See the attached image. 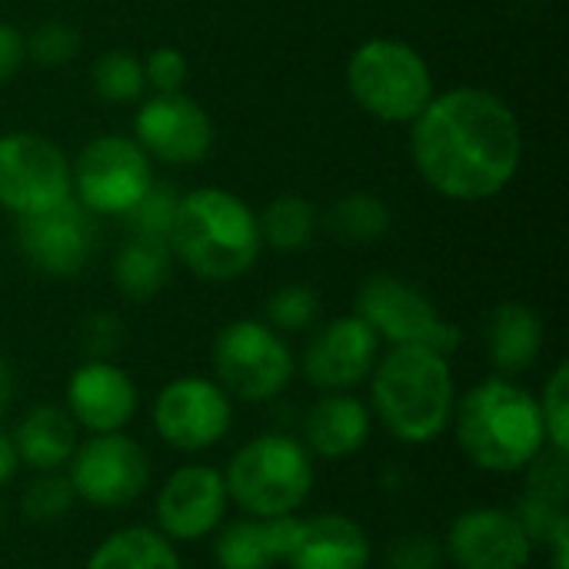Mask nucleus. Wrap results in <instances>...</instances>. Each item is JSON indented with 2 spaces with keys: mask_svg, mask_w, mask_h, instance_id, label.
Masks as SVG:
<instances>
[{
  "mask_svg": "<svg viewBox=\"0 0 569 569\" xmlns=\"http://www.w3.org/2000/svg\"><path fill=\"white\" fill-rule=\"evenodd\" d=\"M547 550L553 553V569H569V520L557 527V533L547 540Z\"/></svg>",
  "mask_w": 569,
  "mask_h": 569,
  "instance_id": "40",
  "label": "nucleus"
},
{
  "mask_svg": "<svg viewBox=\"0 0 569 569\" xmlns=\"http://www.w3.org/2000/svg\"><path fill=\"white\" fill-rule=\"evenodd\" d=\"M170 280V243L130 237L113 257V283L127 300H150Z\"/></svg>",
  "mask_w": 569,
  "mask_h": 569,
  "instance_id": "25",
  "label": "nucleus"
},
{
  "mask_svg": "<svg viewBox=\"0 0 569 569\" xmlns=\"http://www.w3.org/2000/svg\"><path fill=\"white\" fill-rule=\"evenodd\" d=\"M10 403H13V370H10V363L0 357V417L7 413Z\"/></svg>",
  "mask_w": 569,
  "mask_h": 569,
  "instance_id": "41",
  "label": "nucleus"
},
{
  "mask_svg": "<svg viewBox=\"0 0 569 569\" xmlns=\"http://www.w3.org/2000/svg\"><path fill=\"white\" fill-rule=\"evenodd\" d=\"M17 470H20V460H17L13 437L0 427V487H3V483H10Z\"/></svg>",
  "mask_w": 569,
  "mask_h": 569,
  "instance_id": "39",
  "label": "nucleus"
},
{
  "mask_svg": "<svg viewBox=\"0 0 569 569\" xmlns=\"http://www.w3.org/2000/svg\"><path fill=\"white\" fill-rule=\"evenodd\" d=\"M443 543L427 533H403L387 550V569H443Z\"/></svg>",
  "mask_w": 569,
  "mask_h": 569,
  "instance_id": "35",
  "label": "nucleus"
},
{
  "mask_svg": "<svg viewBox=\"0 0 569 569\" xmlns=\"http://www.w3.org/2000/svg\"><path fill=\"white\" fill-rule=\"evenodd\" d=\"M167 243L190 273L213 283L243 277L263 247L257 213L220 187H200L180 197Z\"/></svg>",
  "mask_w": 569,
  "mask_h": 569,
  "instance_id": "4",
  "label": "nucleus"
},
{
  "mask_svg": "<svg viewBox=\"0 0 569 569\" xmlns=\"http://www.w3.org/2000/svg\"><path fill=\"white\" fill-rule=\"evenodd\" d=\"M323 227L343 243H373L390 230V207L373 193H347L327 210Z\"/></svg>",
  "mask_w": 569,
  "mask_h": 569,
  "instance_id": "27",
  "label": "nucleus"
},
{
  "mask_svg": "<svg viewBox=\"0 0 569 569\" xmlns=\"http://www.w3.org/2000/svg\"><path fill=\"white\" fill-rule=\"evenodd\" d=\"M70 197V160L40 133L0 137V207L27 217Z\"/></svg>",
  "mask_w": 569,
  "mask_h": 569,
  "instance_id": "11",
  "label": "nucleus"
},
{
  "mask_svg": "<svg viewBox=\"0 0 569 569\" xmlns=\"http://www.w3.org/2000/svg\"><path fill=\"white\" fill-rule=\"evenodd\" d=\"M450 427L463 457L487 473H520L547 447L537 397L510 377L477 383L453 407Z\"/></svg>",
  "mask_w": 569,
  "mask_h": 569,
  "instance_id": "3",
  "label": "nucleus"
},
{
  "mask_svg": "<svg viewBox=\"0 0 569 569\" xmlns=\"http://www.w3.org/2000/svg\"><path fill=\"white\" fill-rule=\"evenodd\" d=\"M17 240H20V253L27 257V263L47 277L80 273L93 250V230H90L87 210L73 197L47 210L20 217Z\"/></svg>",
  "mask_w": 569,
  "mask_h": 569,
  "instance_id": "17",
  "label": "nucleus"
},
{
  "mask_svg": "<svg viewBox=\"0 0 569 569\" xmlns=\"http://www.w3.org/2000/svg\"><path fill=\"white\" fill-rule=\"evenodd\" d=\"M187 57L177 47H157L143 60V77L157 93H177L187 80Z\"/></svg>",
  "mask_w": 569,
  "mask_h": 569,
  "instance_id": "36",
  "label": "nucleus"
},
{
  "mask_svg": "<svg viewBox=\"0 0 569 569\" xmlns=\"http://www.w3.org/2000/svg\"><path fill=\"white\" fill-rule=\"evenodd\" d=\"M90 80L97 97L107 103H133L147 87L143 60L130 50H103L90 67Z\"/></svg>",
  "mask_w": 569,
  "mask_h": 569,
  "instance_id": "28",
  "label": "nucleus"
},
{
  "mask_svg": "<svg viewBox=\"0 0 569 569\" xmlns=\"http://www.w3.org/2000/svg\"><path fill=\"white\" fill-rule=\"evenodd\" d=\"M10 437H13L20 467H30L33 473L63 470L77 450V443H80L77 423L70 420V413L63 407H53V403L33 407L17 423V430Z\"/></svg>",
  "mask_w": 569,
  "mask_h": 569,
  "instance_id": "22",
  "label": "nucleus"
},
{
  "mask_svg": "<svg viewBox=\"0 0 569 569\" xmlns=\"http://www.w3.org/2000/svg\"><path fill=\"white\" fill-rule=\"evenodd\" d=\"M227 507L230 497L223 473L207 463H187L173 470L157 493V530L170 543H197L220 530V523L227 520Z\"/></svg>",
  "mask_w": 569,
  "mask_h": 569,
  "instance_id": "13",
  "label": "nucleus"
},
{
  "mask_svg": "<svg viewBox=\"0 0 569 569\" xmlns=\"http://www.w3.org/2000/svg\"><path fill=\"white\" fill-rule=\"evenodd\" d=\"M120 340H123V327L113 313H93L87 320L83 343H87L90 360H110V353L120 347Z\"/></svg>",
  "mask_w": 569,
  "mask_h": 569,
  "instance_id": "37",
  "label": "nucleus"
},
{
  "mask_svg": "<svg viewBox=\"0 0 569 569\" xmlns=\"http://www.w3.org/2000/svg\"><path fill=\"white\" fill-rule=\"evenodd\" d=\"M443 553L457 569H527L533 543L513 510L473 507L453 520Z\"/></svg>",
  "mask_w": 569,
  "mask_h": 569,
  "instance_id": "16",
  "label": "nucleus"
},
{
  "mask_svg": "<svg viewBox=\"0 0 569 569\" xmlns=\"http://www.w3.org/2000/svg\"><path fill=\"white\" fill-rule=\"evenodd\" d=\"M233 423L230 393L207 377H177L153 400V430L180 453L217 447Z\"/></svg>",
  "mask_w": 569,
  "mask_h": 569,
  "instance_id": "12",
  "label": "nucleus"
},
{
  "mask_svg": "<svg viewBox=\"0 0 569 569\" xmlns=\"http://www.w3.org/2000/svg\"><path fill=\"white\" fill-rule=\"evenodd\" d=\"M373 547L367 530L343 513H320L297 520V533L287 550L290 569H367Z\"/></svg>",
  "mask_w": 569,
  "mask_h": 569,
  "instance_id": "19",
  "label": "nucleus"
},
{
  "mask_svg": "<svg viewBox=\"0 0 569 569\" xmlns=\"http://www.w3.org/2000/svg\"><path fill=\"white\" fill-rule=\"evenodd\" d=\"M140 407L133 377L110 360H87L67 380V413L77 430L120 433Z\"/></svg>",
  "mask_w": 569,
  "mask_h": 569,
  "instance_id": "18",
  "label": "nucleus"
},
{
  "mask_svg": "<svg viewBox=\"0 0 569 569\" xmlns=\"http://www.w3.org/2000/svg\"><path fill=\"white\" fill-rule=\"evenodd\" d=\"M87 569H183L177 547L150 527H123L97 543Z\"/></svg>",
  "mask_w": 569,
  "mask_h": 569,
  "instance_id": "24",
  "label": "nucleus"
},
{
  "mask_svg": "<svg viewBox=\"0 0 569 569\" xmlns=\"http://www.w3.org/2000/svg\"><path fill=\"white\" fill-rule=\"evenodd\" d=\"M537 407H540L547 447L569 450V363H560L550 373V380H547L543 397L537 400Z\"/></svg>",
  "mask_w": 569,
  "mask_h": 569,
  "instance_id": "33",
  "label": "nucleus"
},
{
  "mask_svg": "<svg viewBox=\"0 0 569 569\" xmlns=\"http://www.w3.org/2000/svg\"><path fill=\"white\" fill-rule=\"evenodd\" d=\"M23 60H27L23 33L10 23H0V83H7L20 70Z\"/></svg>",
  "mask_w": 569,
  "mask_h": 569,
  "instance_id": "38",
  "label": "nucleus"
},
{
  "mask_svg": "<svg viewBox=\"0 0 569 569\" xmlns=\"http://www.w3.org/2000/svg\"><path fill=\"white\" fill-rule=\"evenodd\" d=\"M527 497L567 510L569 497V450L543 447L540 457L527 467Z\"/></svg>",
  "mask_w": 569,
  "mask_h": 569,
  "instance_id": "32",
  "label": "nucleus"
},
{
  "mask_svg": "<svg viewBox=\"0 0 569 569\" xmlns=\"http://www.w3.org/2000/svg\"><path fill=\"white\" fill-rule=\"evenodd\" d=\"M0 530H3V500H0Z\"/></svg>",
  "mask_w": 569,
  "mask_h": 569,
  "instance_id": "42",
  "label": "nucleus"
},
{
  "mask_svg": "<svg viewBox=\"0 0 569 569\" xmlns=\"http://www.w3.org/2000/svg\"><path fill=\"white\" fill-rule=\"evenodd\" d=\"M67 480L73 497L97 510H120L140 500L150 483V457L137 440L120 433H90V440L77 443Z\"/></svg>",
  "mask_w": 569,
  "mask_h": 569,
  "instance_id": "10",
  "label": "nucleus"
},
{
  "mask_svg": "<svg viewBox=\"0 0 569 569\" xmlns=\"http://www.w3.org/2000/svg\"><path fill=\"white\" fill-rule=\"evenodd\" d=\"M410 153L420 177L450 200L497 197L520 170L523 130L517 113L490 90L457 87L433 93L413 120Z\"/></svg>",
  "mask_w": 569,
  "mask_h": 569,
  "instance_id": "1",
  "label": "nucleus"
},
{
  "mask_svg": "<svg viewBox=\"0 0 569 569\" xmlns=\"http://www.w3.org/2000/svg\"><path fill=\"white\" fill-rule=\"evenodd\" d=\"M257 227H260V240L267 247L297 253L313 243V237L320 230V213L310 200L287 193L263 207V213L257 217Z\"/></svg>",
  "mask_w": 569,
  "mask_h": 569,
  "instance_id": "26",
  "label": "nucleus"
},
{
  "mask_svg": "<svg viewBox=\"0 0 569 569\" xmlns=\"http://www.w3.org/2000/svg\"><path fill=\"white\" fill-rule=\"evenodd\" d=\"M370 407L353 393H323L303 417V447L310 457L343 460L370 440Z\"/></svg>",
  "mask_w": 569,
  "mask_h": 569,
  "instance_id": "20",
  "label": "nucleus"
},
{
  "mask_svg": "<svg viewBox=\"0 0 569 569\" xmlns=\"http://www.w3.org/2000/svg\"><path fill=\"white\" fill-rule=\"evenodd\" d=\"M177 203L180 197L173 193L170 183H150L147 193L123 213L127 217V227H130V237H147V240H170V230H173V217H177Z\"/></svg>",
  "mask_w": 569,
  "mask_h": 569,
  "instance_id": "30",
  "label": "nucleus"
},
{
  "mask_svg": "<svg viewBox=\"0 0 569 569\" xmlns=\"http://www.w3.org/2000/svg\"><path fill=\"white\" fill-rule=\"evenodd\" d=\"M77 497H73V487L70 480L53 470V473H37L27 487H23V497H20V513L30 520V523H40V527H50L57 520H63L70 510H73Z\"/></svg>",
  "mask_w": 569,
  "mask_h": 569,
  "instance_id": "29",
  "label": "nucleus"
},
{
  "mask_svg": "<svg viewBox=\"0 0 569 569\" xmlns=\"http://www.w3.org/2000/svg\"><path fill=\"white\" fill-rule=\"evenodd\" d=\"M133 140L147 157L173 167L200 163L213 147L210 113L187 93H157L133 117Z\"/></svg>",
  "mask_w": 569,
  "mask_h": 569,
  "instance_id": "14",
  "label": "nucleus"
},
{
  "mask_svg": "<svg viewBox=\"0 0 569 569\" xmlns=\"http://www.w3.org/2000/svg\"><path fill=\"white\" fill-rule=\"evenodd\" d=\"M317 317H320V297L307 283L280 287L267 300V323L277 333H303L317 323Z\"/></svg>",
  "mask_w": 569,
  "mask_h": 569,
  "instance_id": "31",
  "label": "nucleus"
},
{
  "mask_svg": "<svg viewBox=\"0 0 569 569\" xmlns=\"http://www.w3.org/2000/svg\"><path fill=\"white\" fill-rule=\"evenodd\" d=\"M293 353L267 320H233L213 340L217 383L247 403L280 397L293 380Z\"/></svg>",
  "mask_w": 569,
  "mask_h": 569,
  "instance_id": "7",
  "label": "nucleus"
},
{
  "mask_svg": "<svg viewBox=\"0 0 569 569\" xmlns=\"http://www.w3.org/2000/svg\"><path fill=\"white\" fill-rule=\"evenodd\" d=\"M543 350V320L527 303H500L487 320V353L497 377H517L537 363Z\"/></svg>",
  "mask_w": 569,
  "mask_h": 569,
  "instance_id": "23",
  "label": "nucleus"
},
{
  "mask_svg": "<svg viewBox=\"0 0 569 569\" xmlns=\"http://www.w3.org/2000/svg\"><path fill=\"white\" fill-rule=\"evenodd\" d=\"M357 317L390 347H430L450 357L460 347V330L427 293L393 273H373L357 290Z\"/></svg>",
  "mask_w": 569,
  "mask_h": 569,
  "instance_id": "8",
  "label": "nucleus"
},
{
  "mask_svg": "<svg viewBox=\"0 0 569 569\" xmlns=\"http://www.w3.org/2000/svg\"><path fill=\"white\" fill-rule=\"evenodd\" d=\"M297 513L277 520H223L213 533V560L220 569H273L287 560L290 540L297 533Z\"/></svg>",
  "mask_w": 569,
  "mask_h": 569,
  "instance_id": "21",
  "label": "nucleus"
},
{
  "mask_svg": "<svg viewBox=\"0 0 569 569\" xmlns=\"http://www.w3.org/2000/svg\"><path fill=\"white\" fill-rule=\"evenodd\" d=\"M150 183V157L120 133L93 137L70 167V193L87 213H127Z\"/></svg>",
  "mask_w": 569,
  "mask_h": 569,
  "instance_id": "9",
  "label": "nucleus"
},
{
  "mask_svg": "<svg viewBox=\"0 0 569 569\" xmlns=\"http://www.w3.org/2000/svg\"><path fill=\"white\" fill-rule=\"evenodd\" d=\"M380 357V337L357 317L323 323L303 350V377L320 393H350Z\"/></svg>",
  "mask_w": 569,
  "mask_h": 569,
  "instance_id": "15",
  "label": "nucleus"
},
{
  "mask_svg": "<svg viewBox=\"0 0 569 569\" xmlns=\"http://www.w3.org/2000/svg\"><path fill=\"white\" fill-rule=\"evenodd\" d=\"M370 403L400 443L423 447L437 440L457 407L450 357L430 347H390L370 370Z\"/></svg>",
  "mask_w": 569,
  "mask_h": 569,
  "instance_id": "2",
  "label": "nucleus"
},
{
  "mask_svg": "<svg viewBox=\"0 0 569 569\" xmlns=\"http://www.w3.org/2000/svg\"><path fill=\"white\" fill-rule=\"evenodd\" d=\"M27 57H33L43 67H63L80 53V33L70 23L60 20H47L40 23L27 40Z\"/></svg>",
  "mask_w": 569,
  "mask_h": 569,
  "instance_id": "34",
  "label": "nucleus"
},
{
  "mask_svg": "<svg viewBox=\"0 0 569 569\" xmlns=\"http://www.w3.org/2000/svg\"><path fill=\"white\" fill-rule=\"evenodd\" d=\"M223 483L243 517H293L310 500L313 457L290 433H260L233 453Z\"/></svg>",
  "mask_w": 569,
  "mask_h": 569,
  "instance_id": "5",
  "label": "nucleus"
},
{
  "mask_svg": "<svg viewBox=\"0 0 569 569\" xmlns=\"http://www.w3.org/2000/svg\"><path fill=\"white\" fill-rule=\"evenodd\" d=\"M347 90L370 117L387 123H413L433 100V73L410 43L373 37L347 60Z\"/></svg>",
  "mask_w": 569,
  "mask_h": 569,
  "instance_id": "6",
  "label": "nucleus"
}]
</instances>
